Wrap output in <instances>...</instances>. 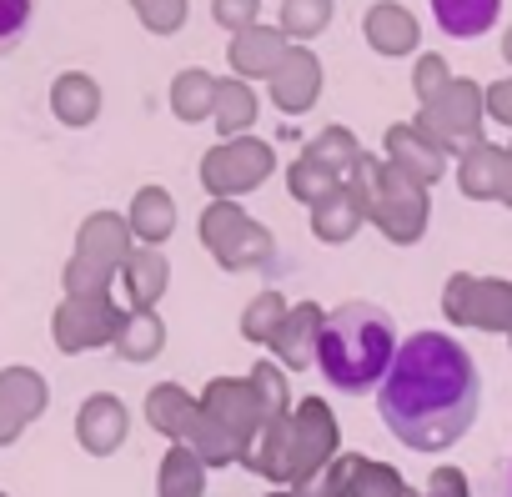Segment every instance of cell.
Here are the masks:
<instances>
[{
  "mask_svg": "<svg viewBox=\"0 0 512 497\" xmlns=\"http://www.w3.org/2000/svg\"><path fill=\"white\" fill-rule=\"evenodd\" d=\"M477 407H482L477 362L447 332H412L377 387V412L387 432L412 452L452 447L477 422Z\"/></svg>",
  "mask_w": 512,
  "mask_h": 497,
  "instance_id": "obj_1",
  "label": "cell"
},
{
  "mask_svg": "<svg viewBox=\"0 0 512 497\" xmlns=\"http://www.w3.org/2000/svg\"><path fill=\"white\" fill-rule=\"evenodd\" d=\"M322 327H327V312H322L317 302H297V307L287 312V322L277 327V337H272L277 362H282L287 372H307V367L317 362Z\"/></svg>",
  "mask_w": 512,
  "mask_h": 497,
  "instance_id": "obj_12",
  "label": "cell"
},
{
  "mask_svg": "<svg viewBox=\"0 0 512 497\" xmlns=\"http://www.w3.org/2000/svg\"><path fill=\"white\" fill-rule=\"evenodd\" d=\"M292 422H297V467H292V482H307L337 452V417H332V407L322 397H307L292 412Z\"/></svg>",
  "mask_w": 512,
  "mask_h": 497,
  "instance_id": "obj_9",
  "label": "cell"
},
{
  "mask_svg": "<svg viewBox=\"0 0 512 497\" xmlns=\"http://www.w3.org/2000/svg\"><path fill=\"white\" fill-rule=\"evenodd\" d=\"M287 51H292V41L282 36V26H251V31L231 36L226 61H231V76H241V81H272L277 66L287 61Z\"/></svg>",
  "mask_w": 512,
  "mask_h": 497,
  "instance_id": "obj_10",
  "label": "cell"
},
{
  "mask_svg": "<svg viewBox=\"0 0 512 497\" xmlns=\"http://www.w3.org/2000/svg\"><path fill=\"white\" fill-rule=\"evenodd\" d=\"M362 36L377 56H412L417 41H422V26L402 0H377V6H367V16H362Z\"/></svg>",
  "mask_w": 512,
  "mask_h": 497,
  "instance_id": "obj_15",
  "label": "cell"
},
{
  "mask_svg": "<svg viewBox=\"0 0 512 497\" xmlns=\"http://www.w3.org/2000/svg\"><path fill=\"white\" fill-rule=\"evenodd\" d=\"M347 186L362 196L367 221H372L387 241H397V246L422 241L427 216H432V196H427V186H422L417 176L397 171L387 156H362L357 171L347 176Z\"/></svg>",
  "mask_w": 512,
  "mask_h": 497,
  "instance_id": "obj_3",
  "label": "cell"
},
{
  "mask_svg": "<svg viewBox=\"0 0 512 497\" xmlns=\"http://www.w3.org/2000/svg\"><path fill=\"white\" fill-rule=\"evenodd\" d=\"M472 327H477V332H507V337H512V282H502V277H477Z\"/></svg>",
  "mask_w": 512,
  "mask_h": 497,
  "instance_id": "obj_29",
  "label": "cell"
},
{
  "mask_svg": "<svg viewBox=\"0 0 512 497\" xmlns=\"http://www.w3.org/2000/svg\"><path fill=\"white\" fill-rule=\"evenodd\" d=\"M126 312L116 307V297H61V307L51 312V337L66 357L91 352V347H116Z\"/></svg>",
  "mask_w": 512,
  "mask_h": 497,
  "instance_id": "obj_7",
  "label": "cell"
},
{
  "mask_svg": "<svg viewBox=\"0 0 512 497\" xmlns=\"http://www.w3.org/2000/svg\"><path fill=\"white\" fill-rule=\"evenodd\" d=\"M111 282H116V267H101V262L76 257V252H71V262L61 267L66 297H111Z\"/></svg>",
  "mask_w": 512,
  "mask_h": 497,
  "instance_id": "obj_36",
  "label": "cell"
},
{
  "mask_svg": "<svg viewBox=\"0 0 512 497\" xmlns=\"http://www.w3.org/2000/svg\"><path fill=\"white\" fill-rule=\"evenodd\" d=\"M347 181L337 176V171H327L322 161H312V156H297L292 166H287V191L297 196V201H307V206H317V201H327L332 191H342Z\"/></svg>",
  "mask_w": 512,
  "mask_h": 497,
  "instance_id": "obj_33",
  "label": "cell"
},
{
  "mask_svg": "<svg viewBox=\"0 0 512 497\" xmlns=\"http://www.w3.org/2000/svg\"><path fill=\"white\" fill-rule=\"evenodd\" d=\"M216 86L221 81L211 71H201V66L176 71V81H171V111H176V121H186V126L216 121Z\"/></svg>",
  "mask_w": 512,
  "mask_h": 497,
  "instance_id": "obj_24",
  "label": "cell"
},
{
  "mask_svg": "<svg viewBox=\"0 0 512 497\" xmlns=\"http://www.w3.org/2000/svg\"><path fill=\"white\" fill-rule=\"evenodd\" d=\"M251 126H256V91H251V81L226 76L216 86V131H221V141H236Z\"/></svg>",
  "mask_w": 512,
  "mask_h": 497,
  "instance_id": "obj_26",
  "label": "cell"
},
{
  "mask_svg": "<svg viewBox=\"0 0 512 497\" xmlns=\"http://www.w3.org/2000/svg\"><path fill=\"white\" fill-rule=\"evenodd\" d=\"M31 16H36V0H0V56L26 41Z\"/></svg>",
  "mask_w": 512,
  "mask_h": 497,
  "instance_id": "obj_42",
  "label": "cell"
},
{
  "mask_svg": "<svg viewBox=\"0 0 512 497\" xmlns=\"http://www.w3.org/2000/svg\"><path fill=\"white\" fill-rule=\"evenodd\" d=\"M287 297L277 292V287H267V292H256L251 302H246V312H241V337L246 342H272L277 337V327L287 322Z\"/></svg>",
  "mask_w": 512,
  "mask_h": 497,
  "instance_id": "obj_32",
  "label": "cell"
},
{
  "mask_svg": "<svg viewBox=\"0 0 512 497\" xmlns=\"http://www.w3.org/2000/svg\"><path fill=\"white\" fill-rule=\"evenodd\" d=\"M507 156H512V146H507Z\"/></svg>",
  "mask_w": 512,
  "mask_h": 497,
  "instance_id": "obj_51",
  "label": "cell"
},
{
  "mask_svg": "<svg viewBox=\"0 0 512 497\" xmlns=\"http://www.w3.org/2000/svg\"><path fill=\"white\" fill-rule=\"evenodd\" d=\"M131 11L151 36H176L186 26V0H131Z\"/></svg>",
  "mask_w": 512,
  "mask_h": 497,
  "instance_id": "obj_38",
  "label": "cell"
},
{
  "mask_svg": "<svg viewBox=\"0 0 512 497\" xmlns=\"http://www.w3.org/2000/svg\"><path fill=\"white\" fill-rule=\"evenodd\" d=\"M452 81H457V76L447 71V61H442L437 51L417 56V66H412V91H417V101H422V106H432V101H437Z\"/></svg>",
  "mask_w": 512,
  "mask_h": 497,
  "instance_id": "obj_39",
  "label": "cell"
},
{
  "mask_svg": "<svg viewBox=\"0 0 512 497\" xmlns=\"http://www.w3.org/2000/svg\"><path fill=\"white\" fill-rule=\"evenodd\" d=\"M302 156H312V161H322L327 171H337L342 181L357 171V161L367 156L362 146H357V136L347 131V126H327V131H317V141L302 151Z\"/></svg>",
  "mask_w": 512,
  "mask_h": 497,
  "instance_id": "obj_31",
  "label": "cell"
},
{
  "mask_svg": "<svg viewBox=\"0 0 512 497\" xmlns=\"http://www.w3.org/2000/svg\"><path fill=\"white\" fill-rule=\"evenodd\" d=\"M432 16H437V26H442L447 36L472 41V36H482V31L497 26L502 0H432Z\"/></svg>",
  "mask_w": 512,
  "mask_h": 497,
  "instance_id": "obj_25",
  "label": "cell"
},
{
  "mask_svg": "<svg viewBox=\"0 0 512 497\" xmlns=\"http://www.w3.org/2000/svg\"><path fill=\"white\" fill-rule=\"evenodd\" d=\"M362 221H367V206L352 186H342V191H332L327 201L312 206V231H317V241H332V246L352 241Z\"/></svg>",
  "mask_w": 512,
  "mask_h": 497,
  "instance_id": "obj_22",
  "label": "cell"
},
{
  "mask_svg": "<svg viewBox=\"0 0 512 497\" xmlns=\"http://www.w3.org/2000/svg\"><path fill=\"white\" fill-rule=\"evenodd\" d=\"M0 497H6V492H0Z\"/></svg>",
  "mask_w": 512,
  "mask_h": 497,
  "instance_id": "obj_52",
  "label": "cell"
},
{
  "mask_svg": "<svg viewBox=\"0 0 512 497\" xmlns=\"http://www.w3.org/2000/svg\"><path fill=\"white\" fill-rule=\"evenodd\" d=\"M256 11H262V0H211L216 26L231 31V36H241V31H251V26H262V21H256Z\"/></svg>",
  "mask_w": 512,
  "mask_h": 497,
  "instance_id": "obj_43",
  "label": "cell"
},
{
  "mask_svg": "<svg viewBox=\"0 0 512 497\" xmlns=\"http://www.w3.org/2000/svg\"><path fill=\"white\" fill-rule=\"evenodd\" d=\"M201 241L226 272H256L277 257V241L262 221H251L236 201H211L201 211Z\"/></svg>",
  "mask_w": 512,
  "mask_h": 497,
  "instance_id": "obj_5",
  "label": "cell"
},
{
  "mask_svg": "<svg viewBox=\"0 0 512 497\" xmlns=\"http://www.w3.org/2000/svg\"><path fill=\"white\" fill-rule=\"evenodd\" d=\"M267 86H272V101H277L282 116H302V111H312L317 96H322V61H317V51L292 46L287 61L277 66V76H272Z\"/></svg>",
  "mask_w": 512,
  "mask_h": 497,
  "instance_id": "obj_11",
  "label": "cell"
},
{
  "mask_svg": "<svg viewBox=\"0 0 512 497\" xmlns=\"http://www.w3.org/2000/svg\"><path fill=\"white\" fill-rule=\"evenodd\" d=\"M507 171H512L507 146L482 141V146H472V151L457 161V186H462V196H467V201H497V196H502Z\"/></svg>",
  "mask_w": 512,
  "mask_h": 497,
  "instance_id": "obj_18",
  "label": "cell"
},
{
  "mask_svg": "<svg viewBox=\"0 0 512 497\" xmlns=\"http://www.w3.org/2000/svg\"><path fill=\"white\" fill-rule=\"evenodd\" d=\"M392 357H397V327L382 307L342 302L337 312H327L317 367L337 392H367L392 372Z\"/></svg>",
  "mask_w": 512,
  "mask_h": 497,
  "instance_id": "obj_2",
  "label": "cell"
},
{
  "mask_svg": "<svg viewBox=\"0 0 512 497\" xmlns=\"http://www.w3.org/2000/svg\"><path fill=\"white\" fill-rule=\"evenodd\" d=\"M126 427H131V417H126V402H121L116 392H91V397L81 402V412H76V437H81V447L96 452V457L116 452V447L126 442Z\"/></svg>",
  "mask_w": 512,
  "mask_h": 497,
  "instance_id": "obj_14",
  "label": "cell"
},
{
  "mask_svg": "<svg viewBox=\"0 0 512 497\" xmlns=\"http://www.w3.org/2000/svg\"><path fill=\"white\" fill-rule=\"evenodd\" d=\"M126 221H131V236H136L141 246H161V241L176 231V201H171V191H166V186H141V191L131 196Z\"/></svg>",
  "mask_w": 512,
  "mask_h": 497,
  "instance_id": "obj_20",
  "label": "cell"
},
{
  "mask_svg": "<svg viewBox=\"0 0 512 497\" xmlns=\"http://www.w3.org/2000/svg\"><path fill=\"white\" fill-rule=\"evenodd\" d=\"M166 347V322L156 312H126L121 332H116V357L121 362H151Z\"/></svg>",
  "mask_w": 512,
  "mask_h": 497,
  "instance_id": "obj_27",
  "label": "cell"
},
{
  "mask_svg": "<svg viewBox=\"0 0 512 497\" xmlns=\"http://www.w3.org/2000/svg\"><path fill=\"white\" fill-rule=\"evenodd\" d=\"M136 252V236H131V221L116 216V211H91L76 231V257H91L101 267H126Z\"/></svg>",
  "mask_w": 512,
  "mask_h": 497,
  "instance_id": "obj_13",
  "label": "cell"
},
{
  "mask_svg": "<svg viewBox=\"0 0 512 497\" xmlns=\"http://www.w3.org/2000/svg\"><path fill=\"white\" fill-rule=\"evenodd\" d=\"M251 392H256V407H262V417H287V372H277V362H256L246 372Z\"/></svg>",
  "mask_w": 512,
  "mask_h": 497,
  "instance_id": "obj_37",
  "label": "cell"
},
{
  "mask_svg": "<svg viewBox=\"0 0 512 497\" xmlns=\"http://www.w3.org/2000/svg\"><path fill=\"white\" fill-rule=\"evenodd\" d=\"M186 447L206 462V467H221V462H231V457H241V442L206 412V407H196V422H191V432H186Z\"/></svg>",
  "mask_w": 512,
  "mask_h": 497,
  "instance_id": "obj_30",
  "label": "cell"
},
{
  "mask_svg": "<svg viewBox=\"0 0 512 497\" xmlns=\"http://www.w3.org/2000/svg\"><path fill=\"white\" fill-rule=\"evenodd\" d=\"M502 206H512V171H507V181H502V196H497Z\"/></svg>",
  "mask_w": 512,
  "mask_h": 497,
  "instance_id": "obj_47",
  "label": "cell"
},
{
  "mask_svg": "<svg viewBox=\"0 0 512 497\" xmlns=\"http://www.w3.org/2000/svg\"><path fill=\"white\" fill-rule=\"evenodd\" d=\"M196 397L186 392V387H176V382H161V387H151L146 392V422L161 432V437H176V442H186V432H191V422H196Z\"/></svg>",
  "mask_w": 512,
  "mask_h": 497,
  "instance_id": "obj_23",
  "label": "cell"
},
{
  "mask_svg": "<svg viewBox=\"0 0 512 497\" xmlns=\"http://www.w3.org/2000/svg\"><path fill=\"white\" fill-rule=\"evenodd\" d=\"M0 397H6L26 422H36L46 412V402H51V387H46V377L36 367H0Z\"/></svg>",
  "mask_w": 512,
  "mask_h": 497,
  "instance_id": "obj_28",
  "label": "cell"
},
{
  "mask_svg": "<svg viewBox=\"0 0 512 497\" xmlns=\"http://www.w3.org/2000/svg\"><path fill=\"white\" fill-rule=\"evenodd\" d=\"M472 297H477V277L472 272H452L442 287V312L452 327H472Z\"/></svg>",
  "mask_w": 512,
  "mask_h": 497,
  "instance_id": "obj_40",
  "label": "cell"
},
{
  "mask_svg": "<svg viewBox=\"0 0 512 497\" xmlns=\"http://www.w3.org/2000/svg\"><path fill=\"white\" fill-rule=\"evenodd\" d=\"M502 56H507V66H512V31L502 36Z\"/></svg>",
  "mask_w": 512,
  "mask_h": 497,
  "instance_id": "obj_48",
  "label": "cell"
},
{
  "mask_svg": "<svg viewBox=\"0 0 512 497\" xmlns=\"http://www.w3.org/2000/svg\"><path fill=\"white\" fill-rule=\"evenodd\" d=\"M487 116L502 121V126H512V76H502V81L487 86Z\"/></svg>",
  "mask_w": 512,
  "mask_h": 497,
  "instance_id": "obj_44",
  "label": "cell"
},
{
  "mask_svg": "<svg viewBox=\"0 0 512 497\" xmlns=\"http://www.w3.org/2000/svg\"><path fill=\"white\" fill-rule=\"evenodd\" d=\"M277 171V151L262 136H236V141H216L201 156V186L211 191V201H236L246 191H256Z\"/></svg>",
  "mask_w": 512,
  "mask_h": 497,
  "instance_id": "obj_6",
  "label": "cell"
},
{
  "mask_svg": "<svg viewBox=\"0 0 512 497\" xmlns=\"http://www.w3.org/2000/svg\"><path fill=\"white\" fill-rule=\"evenodd\" d=\"M507 492H512V457H507Z\"/></svg>",
  "mask_w": 512,
  "mask_h": 497,
  "instance_id": "obj_49",
  "label": "cell"
},
{
  "mask_svg": "<svg viewBox=\"0 0 512 497\" xmlns=\"http://www.w3.org/2000/svg\"><path fill=\"white\" fill-rule=\"evenodd\" d=\"M21 432H26V417H21V412L6 402V397H0V447H11Z\"/></svg>",
  "mask_w": 512,
  "mask_h": 497,
  "instance_id": "obj_46",
  "label": "cell"
},
{
  "mask_svg": "<svg viewBox=\"0 0 512 497\" xmlns=\"http://www.w3.org/2000/svg\"><path fill=\"white\" fill-rule=\"evenodd\" d=\"M246 462L256 472H267V477H292V467H297V422H292V412L272 417L262 427V437H256V447L246 452Z\"/></svg>",
  "mask_w": 512,
  "mask_h": 497,
  "instance_id": "obj_21",
  "label": "cell"
},
{
  "mask_svg": "<svg viewBox=\"0 0 512 497\" xmlns=\"http://www.w3.org/2000/svg\"><path fill=\"white\" fill-rule=\"evenodd\" d=\"M332 26V0H282V36L312 41Z\"/></svg>",
  "mask_w": 512,
  "mask_h": 497,
  "instance_id": "obj_35",
  "label": "cell"
},
{
  "mask_svg": "<svg viewBox=\"0 0 512 497\" xmlns=\"http://www.w3.org/2000/svg\"><path fill=\"white\" fill-rule=\"evenodd\" d=\"M347 497H407V487H402V477H397L392 467H382V462H362L357 477H352V492H347Z\"/></svg>",
  "mask_w": 512,
  "mask_h": 497,
  "instance_id": "obj_41",
  "label": "cell"
},
{
  "mask_svg": "<svg viewBox=\"0 0 512 497\" xmlns=\"http://www.w3.org/2000/svg\"><path fill=\"white\" fill-rule=\"evenodd\" d=\"M201 457L186 447V442H176L166 457H161V497H196L201 492Z\"/></svg>",
  "mask_w": 512,
  "mask_h": 497,
  "instance_id": "obj_34",
  "label": "cell"
},
{
  "mask_svg": "<svg viewBox=\"0 0 512 497\" xmlns=\"http://www.w3.org/2000/svg\"><path fill=\"white\" fill-rule=\"evenodd\" d=\"M427 487H432V497H467V482H462L457 467H437Z\"/></svg>",
  "mask_w": 512,
  "mask_h": 497,
  "instance_id": "obj_45",
  "label": "cell"
},
{
  "mask_svg": "<svg viewBox=\"0 0 512 497\" xmlns=\"http://www.w3.org/2000/svg\"><path fill=\"white\" fill-rule=\"evenodd\" d=\"M482 116H487V86L477 81H452L432 106L417 111V131L442 151V156H467L472 146H482Z\"/></svg>",
  "mask_w": 512,
  "mask_h": 497,
  "instance_id": "obj_4",
  "label": "cell"
},
{
  "mask_svg": "<svg viewBox=\"0 0 512 497\" xmlns=\"http://www.w3.org/2000/svg\"><path fill=\"white\" fill-rule=\"evenodd\" d=\"M171 287V262L166 252H156V246H136L131 262L121 267V292H126V312H156V302L166 297Z\"/></svg>",
  "mask_w": 512,
  "mask_h": 497,
  "instance_id": "obj_17",
  "label": "cell"
},
{
  "mask_svg": "<svg viewBox=\"0 0 512 497\" xmlns=\"http://www.w3.org/2000/svg\"><path fill=\"white\" fill-rule=\"evenodd\" d=\"M51 111H56V121L71 126V131L91 126V121L101 116V86H96V76H86V71H61V76L51 81Z\"/></svg>",
  "mask_w": 512,
  "mask_h": 497,
  "instance_id": "obj_19",
  "label": "cell"
},
{
  "mask_svg": "<svg viewBox=\"0 0 512 497\" xmlns=\"http://www.w3.org/2000/svg\"><path fill=\"white\" fill-rule=\"evenodd\" d=\"M382 151H387V161H392L397 171L417 176L422 186L442 181V171H447V156L417 131V121H392L387 136H382Z\"/></svg>",
  "mask_w": 512,
  "mask_h": 497,
  "instance_id": "obj_16",
  "label": "cell"
},
{
  "mask_svg": "<svg viewBox=\"0 0 512 497\" xmlns=\"http://www.w3.org/2000/svg\"><path fill=\"white\" fill-rule=\"evenodd\" d=\"M201 407L241 442V457L256 447V437H262V427H267V417H262V407H256V392H251L246 377H211L206 392H201Z\"/></svg>",
  "mask_w": 512,
  "mask_h": 497,
  "instance_id": "obj_8",
  "label": "cell"
},
{
  "mask_svg": "<svg viewBox=\"0 0 512 497\" xmlns=\"http://www.w3.org/2000/svg\"><path fill=\"white\" fill-rule=\"evenodd\" d=\"M272 497H292V492H272Z\"/></svg>",
  "mask_w": 512,
  "mask_h": 497,
  "instance_id": "obj_50",
  "label": "cell"
}]
</instances>
